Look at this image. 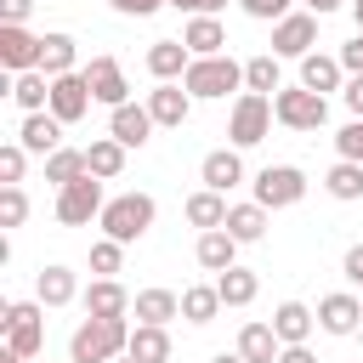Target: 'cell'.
<instances>
[{
    "mask_svg": "<svg viewBox=\"0 0 363 363\" xmlns=\"http://www.w3.org/2000/svg\"><path fill=\"white\" fill-rule=\"evenodd\" d=\"M130 346V323L125 318H85L68 340V363H113Z\"/></svg>",
    "mask_w": 363,
    "mask_h": 363,
    "instance_id": "1",
    "label": "cell"
},
{
    "mask_svg": "<svg viewBox=\"0 0 363 363\" xmlns=\"http://www.w3.org/2000/svg\"><path fill=\"white\" fill-rule=\"evenodd\" d=\"M102 238H119V244H136L147 227H153V199L147 193H119L102 204Z\"/></svg>",
    "mask_w": 363,
    "mask_h": 363,
    "instance_id": "2",
    "label": "cell"
},
{
    "mask_svg": "<svg viewBox=\"0 0 363 363\" xmlns=\"http://www.w3.org/2000/svg\"><path fill=\"white\" fill-rule=\"evenodd\" d=\"M0 323H6V346L17 357H40V346H45V301H11L0 312Z\"/></svg>",
    "mask_w": 363,
    "mask_h": 363,
    "instance_id": "3",
    "label": "cell"
},
{
    "mask_svg": "<svg viewBox=\"0 0 363 363\" xmlns=\"http://www.w3.org/2000/svg\"><path fill=\"white\" fill-rule=\"evenodd\" d=\"M182 85H187L193 96L216 102V96H227V91H238V85H244V68H238L233 57H193V62H187V74H182Z\"/></svg>",
    "mask_w": 363,
    "mask_h": 363,
    "instance_id": "4",
    "label": "cell"
},
{
    "mask_svg": "<svg viewBox=\"0 0 363 363\" xmlns=\"http://www.w3.org/2000/svg\"><path fill=\"white\" fill-rule=\"evenodd\" d=\"M272 113H278L284 130H318L329 119V96L323 91H306V85H284L272 96Z\"/></svg>",
    "mask_w": 363,
    "mask_h": 363,
    "instance_id": "5",
    "label": "cell"
},
{
    "mask_svg": "<svg viewBox=\"0 0 363 363\" xmlns=\"http://www.w3.org/2000/svg\"><path fill=\"white\" fill-rule=\"evenodd\" d=\"M272 96H261V91H244L238 102H233V119H227V136H233V147H255L267 130H272Z\"/></svg>",
    "mask_w": 363,
    "mask_h": 363,
    "instance_id": "6",
    "label": "cell"
},
{
    "mask_svg": "<svg viewBox=\"0 0 363 363\" xmlns=\"http://www.w3.org/2000/svg\"><path fill=\"white\" fill-rule=\"evenodd\" d=\"M102 204H108L102 199V176H91V170L74 176L68 187H57V221L62 227H85L91 216H102Z\"/></svg>",
    "mask_w": 363,
    "mask_h": 363,
    "instance_id": "7",
    "label": "cell"
},
{
    "mask_svg": "<svg viewBox=\"0 0 363 363\" xmlns=\"http://www.w3.org/2000/svg\"><path fill=\"white\" fill-rule=\"evenodd\" d=\"M306 199V176H301V164H267L261 176H255V204H267V210H289V204H301Z\"/></svg>",
    "mask_w": 363,
    "mask_h": 363,
    "instance_id": "8",
    "label": "cell"
},
{
    "mask_svg": "<svg viewBox=\"0 0 363 363\" xmlns=\"http://www.w3.org/2000/svg\"><path fill=\"white\" fill-rule=\"evenodd\" d=\"M91 79H85V68H74V74H57L51 79V113L62 119V125H74V119H85L91 113Z\"/></svg>",
    "mask_w": 363,
    "mask_h": 363,
    "instance_id": "9",
    "label": "cell"
},
{
    "mask_svg": "<svg viewBox=\"0 0 363 363\" xmlns=\"http://www.w3.org/2000/svg\"><path fill=\"white\" fill-rule=\"evenodd\" d=\"M318 40V11H289L272 23V57H306Z\"/></svg>",
    "mask_w": 363,
    "mask_h": 363,
    "instance_id": "10",
    "label": "cell"
},
{
    "mask_svg": "<svg viewBox=\"0 0 363 363\" xmlns=\"http://www.w3.org/2000/svg\"><path fill=\"white\" fill-rule=\"evenodd\" d=\"M0 68H6V74L40 68V40H34L23 23H0Z\"/></svg>",
    "mask_w": 363,
    "mask_h": 363,
    "instance_id": "11",
    "label": "cell"
},
{
    "mask_svg": "<svg viewBox=\"0 0 363 363\" xmlns=\"http://www.w3.org/2000/svg\"><path fill=\"white\" fill-rule=\"evenodd\" d=\"M85 79H91V96H96V102H108V108L130 102V85H125V68H119V57H91Z\"/></svg>",
    "mask_w": 363,
    "mask_h": 363,
    "instance_id": "12",
    "label": "cell"
},
{
    "mask_svg": "<svg viewBox=\"0 0 363 363\" xmlns=\"http://www.w3.org/2000/svg\"><path fill=\"white\" fill-rule=\"evenodd\" d=\"M147 113H153V125H182V119L193 113V91L176 85V79H159V85L147 91Z\"/></svg>",
    "mask_w": 363,
    "mask_h": 363,
    "instance_id": "13",
    "label": "cell"
},
{
    "mask_svg": "<svg viewBox=\"0 0 363 363\" xmlns=\"http://www.w3.org/2000/svg\"><path fill=\"white\" fill-rule=\"evenodd\" d=\"M17 142H23L28 153H40V159H51V153L62 147V119H57L51 108H40V113H28V119H23V130H17Z\"/></svg>",
    "mask_w": 363,
    "mask_h": 363,
    "instance_id": "14",
    "label": "cell"
},
{
    "mask_svg": "<svg viewBox=\"0 0 363 363\" xmlns=\"http://www.w3.org/2000/svg\"><path fill=\"white\" fill-rule=\"evenodd\" d=\"M108 136H119L125 147H142L147 136H153V113H147V102L136 108V102H119L113 113H108Z\"/></svg>",
    "mask_w": 363,
    "mask_h": 363,
    "instance_id": "15",
    "label": "cell"
},
{
    "mask_svg": "<svg viewBox=\"0 0 363 363\" xmlns=\"http://www.w3.org/2000/svg\"><path fill=\"white\" fill-rule=\"evenodd\" d=\"M193 255H199L204 272H227V267H238V238H233L227 227H210V233H199Z\"/></svg>",
    "mask_w": 363,
    "mask_h": 363,
    "instance_id": "16",
    "label": "cell"
},
{
    "mask_svg": "<svg viewBox=\"0 0 363 363\" xmlns=\"http://www.w3.org/2000/svg\"><path fill=\"white\" fill-rule=\"evenodd\" d=\"M357 323H363V301H357V295H323V301H318V329H329V335H357Z\"/></svg>",
    "mask_w": 363,
    "mask_h": 363,
    "instance_id": "17",
    "label": "cell"
},
{
    "mask_svg": "<svg viewBox=\"0 0 363 363\" xmlns=\"http://www.w3.org/2000/svg\"><path fill=\"white\" fill-rule=\"evenodd\" d=\"M199 182H204V187H216V193L238 187V182H244V159H238V147H216V153H204Z\"/></svg>",
    "mask_w": 363,
    "mask_h": 363,
    "instance_id": "18",
    "label": "cell"
},
{
    "mask_svg": "<svg viewBox=\"0 0 363 363\" xmlns=\"http://www.w3.org/2000/svg\"><path fill=\"white\" fill-rule=\"evenodd\" d=\"M187 62H193L187 40H153V45H147V74H153V79H182Z\"/></svg>",
    "mask_w": 363,
    "mask_h": 363,
    "instance_id": "19",
    "label": "cell"
},
{
    "mask_svg": "<svg viewBox=\"0 0 363 363\" xmlns=\"http://www.w3.org/2000/svg\"><path fill=\"white\" fill-rule=\"evenodd\" d=\"M125 312H130V295L119 278H96L85 289V318H125Z\"/></svg>",
    "mask_w": 363,
    "mask_h": 363,
    "instance_id": "20",
    "label": "cell"
},
{
    "mask_svg": "<svg viewBox=\"0 0 363 363\" xmlns=\"http://www.w3.org/2000/svg\"><path fill=\"white\" fill-rule=\"evenodd\" d=\"M238 352H244V363H278L284 340H278L272 323H244L238 329Z\"/></svg>",
    "mask_w": 363,
    "mask_h": 363,
    "instance_id": "21",
    "label": "cell"
},
{
    "mask_svg": "<svg viewBox=\"0 0 363 363\" xmlns=\"http://www.w3.org/2000/svg\"><path fill=\"white\" fill-rule=\"evenodd\" d=\"M312 323H318V312H306L301 301H284V306L272 312V329H278V340H284V346H306Z\"/></svg>",
    "mask_w": 363,
    "mask_h": 363,
    "instance_id": "22",
    "label": "cell"
},
{
    "mask_svg": "<svg viewBox=\"0 0 363 363\" xmlns=\"http://www.w3.org/2000/svg\"><path fill=\"white\" fill-rule=\"evenodd\" d=\"M340 57H323V51H306L301 57V85L306 91H340Z\"/></svg>",
    "mask_w": 363,
    "mask_h": 363,
    "instance_id": "23",
    "label": "cell"
},
{
    "mask_svg": "<svg viewBox=\"0 0 363 363\" xmlns=\"http://www.w3.org/2000/svg\"><path fill=\"white\" fill-rule=\"evenodd\" d=\"M11 102H17V108H28V113L51 108V74H45V68L17 74V79H11Z\"/></svg>",
    "mask_w": 363,
    "mask_h": 363,
    "instance_id": "24",
    "label": "cell"
},
{
    "mask_svg": "<svg viewBox=\"0 0 363 363\" xmlns=\"http://www.w3.org/2000/svg\"><path fill=\"white\" fill-rule=\"evenodd\" d=\"M85 170L102 176V182H113V176L125 170V142H119V136H96V142L85 147Z\"/></svg>",
    "mask_w": 363,
    "mask_h": 363,
    "instance_id": "25",
    "label": "cell"
},
{
    "mask_svg": "<svg viewBox=\"0 0 363 363\" xmlns=\"http://www.w3.org/2000/svg\"><path fill=\"white\" fill-rule=\"evenodd\" d=\"M130 312H136V323H170V318L182 312V295H176V289H142V295L130 301Z\"/></svg>",
    "mask_w": 363,
    "mask_h": 363,
    "instance_id": "26",
    "label": "cell"
},
{
    "mask_svg": "<svg viewBox=\"0 0 363 363\" xmlns=\"http://www.w3.org/2000/svg\"><path fill=\"white\" fill-rule=\"evenodd\" d=\"M125 352H130L136 363H164V357H170V335H164V323H136Z\"/></svg>",
    "mask_w": 363,
    "mask_h": 363,
    "instance_id": "27",
    "label": "cell"
},
{
    "mask_svg": "<svg viewBox=\"0 0 363 363\" xmlns=\"http://www.w3.org/2000/svg\"><path fill=\"white\" fill-rule=\"evenodd\" d=\"M182 40H187V51H193V57H221V45H227L221 23H216V17H204V11L182 28Z\"/></svg>",
    "mask_w": 363,
    "mask_h": 363,
    "instance_id": "28",
    "label": "cell"
},
{
    "mask_svg": "<svg viewBox=\"0 0 363 363\" xmlns=\"http://www.w3.org/2000/svg\"><path fill=\"white\" fill-rule=\"evenodd\" d=\"M238 244H255L267 233V204H227V221H221Z\"/></svg>",
    "mask_w": 363,
    "mask_h": 363,
    "instance_id": "29",
    "label": "cell"
},
{
    "mask_svg": "<svg viewBox=\"0 0 363 363\" xmlns=\"http://www.w3.org/2000/svg\"><path fill=\"white\" fill-rule=\"evenodd\" d=\"M216 289H221V306H250L255 289H261V278L250 267H227V272H216Z\"/></svg>",
    "mask_w": 363,
    "mask_h": 363,
    "instance_id": "30",
    "label": "cell"
},
{
    "mask_svg": "<svg viewBox=\"0 0 363 363\" xmlns=\"http://www.w3.org/2000/svg\"><path fill=\"white\" fill-rule=\"evenodd\" d=\"M74 34H40V68L57 79V74H74Z\"/></svg>",
    "mask_w": 363,
    "mask_h": 363,
    "instance_id": "31",
    "label": "cell"
},
{
    "mask_svg": "<svg viewBox=\"0 0 363 363\" xmlns=\"http://www.w3.org/2000/svg\"><path fill=\"white\" fill-rule=\"evenodd\" d=\"M187 221H193L199 233H210V227H221V221H227V199H221L216 187H199V193L187 199Z\"/></svg>",
    "mask_w": 363,
    "mask_h": 363,
    "instance_id": "32",
    "label": "cell"
},
{
    "mask_svg": "<svg viewBox=\"0 0 363 363\" xmlns=\"http://www.w3.org/2000/svg\"><path fill=\"white\" fill-rule=\"evenodd\" d=\"M216 312H221V289L216 284H187L182 289V318L187 323H210Z\"/></svg>",
    "mask_w": 363,
    "mask_h": 363,
    "instance_id": "33",
    "label": "cell"
},
{
    "mask_svg": "<svg viewBox=\"0 0 363 363\" xmlns=\"http://www.w3.org/2000/svg\"><path fill=\"white\" fill-rule=\"evenodd\" d=\"M323 187H329V199H340V204L363 199V164H357V159H340V164L323 176Z\"/></svg>",
    "mask_w": 363,
    "mask_h": 363,
    "instance_id": "34",
    "label": "cell"
},
{
    "mask_svg": "<svg viewBox=\"0 0 363 363\" xmlns=\"http://www.w3.org/2000/svg\"><path fill=\"white\" fill-rule=\"evenodd\" d=\"M244 85L261 91V96H278V91H284V85H278V57H272V51L250 57V62H244Z\"/></svg>",
    "mask_w": 363,
    "mask_h": 363,
    "instance_id": "35",
    "label": "cell"
},
{
    "mask_svg": "<svg viewBox=\"0 0 363 363\" xmlns=\"http://www.w3.org/2000/svg\"><path fill=\"white\" fill-rule=\"evenodd\" d=\"M74 295H79V284H74L68 267H45V272H40V301H45V306H68Z\"/></svg>",
    "mask_w": 363,
    "mask_h": 363,
    "instance_id": "36",
    "label": "cell"
},
{
    "mask_svg": "<svg viewBox=\"0 0 363 363\" xmlns=\"http://www.w3.org/2000/svg\"><path fill=\"white\" fill-rule=\"evenodd\" d=\"M74 176H85V147H57V153L45 159V182L68 187Z\"/></svg>",
    "mask_w": 363,
    "mask_h": 363,
    "instance_id": "37",
    "label": "cell"
},
{
    "mask_svg": "<svg viewBox=\"0 0 363 363\" xmlns=\"http://www.w3.org/2000/svg\"><path fill=\"white\" fill-rule=\"evenodd\" d=\"M28 221V193L11 182V187H0V227H23Z\"/></svg>",
    "mask_w": 363,
    "mask_h": 363,
    "instance_id": "38",
    "label": "cell"
},
{
    "mask_svg": "<svg viewBox=\"0 0 363 363\" xmlns=\"http://www.w3.org/2000/svg\"><path fill=\"white\" fill-rule=\"evenodd\" d=\"M119 267H125V244H119V238H102V244H91V272L113 278Z\"/></svg>",
    "mask_w": 363,
    "mask_h": 363,
    "instance_id": "39",
    "label": "cell"
},
{
    "mask_svg": "<svg viewBox=\"0 0 363 363\" xmlns=\"http://www.w3.org/2000/svg\"><path fill=\"white\" fill-rule=\"evenodd\" d=\"M23 164H28V147H23V142H6V147H0V187L23 182Z\"/></svg>",
    "mask_w": 363,
    "mask_h": 363,
    "instance_id": "40",
    "label": "cell"
},
{
    "mask_svg": "<svg viewBox=\"0 0 363 363\" xmlns=\"http://www.w3.org/2000/svg\"><path fill=\"white\" fill-rule=\"evenodd\" d=\"M335 147H340V159H357V164H363V119H352V125L335 136Z\"/></svg>",
    "mask_w": 363,
    "mask_h": 363,
    "instance_id": "41",
    "label": "cell"
},
{
    "mask_svg": "<svg viewBox=\"0 0 363 363\" xmlns=\"http://www.w3.org/2000/svg\"><path fill=\"white\" fill-rule=\"evenodd\" d=\"M250 17H261V23H278V17H289V0H238Z\"/></svg>",
    "mask_w": 363,
    "mask_h": 363,
    "instance_id": "42",
    "label": "cell"
},
{
    "mask_svg": "<svg viewBox=\"0 0 363 363\" xmlns=\"http://www.w3.org/2000/svg\"><path fill=\"white\" fill-rule=\"evenodd\" d=\"M340 68H346V74H363V34L340 45Z\"/></svg>",
    "mask_w": 363,
    "mask_h": 363,
    "instance_id": "43",
    "label": "cell"
},
{
    "mask_svg": "<svg viewBox=\"0 0 363 363\" xmlns=\"http://www.w3.org/2000/svg\"><path fill=\"white\" fill-rule=\"evenodd\" d=\"M340 96H346V108H352V119H363V74H352V79L340 85Z\"/></svg>",
    "mask_w": 363,
    "mask_h": 363,
    "instance_id": "44",
    "label": "cell"
},
{
    "mask_svg": "<svg viewBox=\"0 0 363 363\" xmlns=\"http://www.w3.org/2000/svg\"><path fill=\"white\" fill-rule=\"evenodd\" d=\"M108 6H113L119 17H147V11H159L164 0H108Z\"/></svg>",
    "mask_w": 363,
    "mask_h": 363,
    "instance_id": "45",
    "label": "cell"
},
{
    "mask_svg": "<svg viewBox=\"0 0 363 363\" xmlns=\"http://www.w3.org/2000/svg\"><path fill=\"white\" fill-rule=\"evenodd\" d=\"M34 11V0H0V23H23Z\"/></svg>",
    "mask_w": 363,
    "mask_h": 363,
    "instance_id": "46",
    "label": "cell"
},
{
    "mask_svg": "<svg viewBox=\"0 0 363 363\" xmlns=\"http://www.w3.org/2000/svg\"><path fill=\"white\" fill-rule=\"evenodd\" d=\"M340 267H346V278H352V284H357V289H363V244H352V250H346V261H340Z\"/></svg>",
    "mask_w": 363,
    "mask_h": 363,
    "instance_id": "47",
    "label": "cell"
},
{
    "mask_svg": "<svg viewBox=\"0 0 363 363\" xmlns=\"http://www.w3.org/2000/svg\"><path fill=\"white\" fill-rule=\"evenodd\" d=\"M278 363H318V357H312L306 346H284V352H278Z\"/></svg>",
    "mask_w": 363,
    "mask_h": 363,
    "instance_id": "48",
    "label": "cell"
},
{
    "mask_svg": "<svg viewBox=\"0 0 363 363\" xmlns=\"http://www.w3.org/2000/svg\"><path fill=\"white\" fill-rule=\"evenodd\" d=\"M301 6H306V11H318V17H329V11H340L346 0H301Z\"/></svg>",
    "mask_w": 363,
    "mask_h": 363,
    "instance_id": "49",
    "label": "cell"
},
{
    "mask_svg": "<svg viewBox=\"0 0 363 363\" xmlns=\"http://www.w3.org/2000/svg\"><path fill=\"white\" fill-rule=\"evenodd\" d=\"M221 6H227V0H199V11H204V17H216ZM199 11H193V17H199Z\"/></svg>",
    "mask_w": 363,
    "mask_h": 363,
    "instance_id": "50",
    "label": "cell"
},
{
    "mask_svg": "<svg viewBox=\"0 0 363 363\" xmlns=\"http://www.w3.org/2000/svg\"><path fill=\"white\" fill-rule=\"evenodd\" d=\"M210 363H244V352H216Z\"/></svg>",
    "mask_w": 363,
    "mask_h": 363,
    "instance_id": "51",
    "label": "cell"
},
{
    "mask_svg": "<svg viewBox=\"0 0 363 363\" xmlns=\"http://www.w3.org/2000/svg\"><path fill=\"white\" fill-rule=\"evenodd\" d=\"M164 6H182V11H199V0H164Z\"/></svg>",
    "mask_w": 363,
    "mask_h": 363,
    "instance_id": "52",
    "label": "cell"
},
{
    "mask_svg": "<svg viewBox=\"0 0 363 363\" xmlns=\"http://www.w3.org/2000/svg\"><path fill=\"white\" fill-rule=\"evenodd\" d=\"M352 17H357V34H363V0H352Z\"/></svg>",
    "mask_w": 363,
    "mask_h": 363,
    "instance_id": "53",
    "label": "cell"
},
{
    "mask_svg": "<svg viewBox=\"0 0 363 363\" xmlns=\"http://www.w3.org/2000/svg\"><path fill=\"white\" fill-rule=\"evenodd\" d=\"M0 363H23V357H17V352H11V346H6V352H0Z\"/></svg>",
    "mask_w": 363,
    "mask_h": 363,
    "instance_id": "54",
    "label": "cell"
},
{
    "mask_svg": "<svg viewBox=\"0 0 363 363\" xmlns=\"http://www.w3.org/2000/svg\"><path fill=\"white\" fill-rule=\"evenodd\" d=\"M113 363H136V357H130V352H125V357H113Z\"/></svg>",
    "mask_w": 363,
    "mask_h": 363,
    "instance_id": "55",
    "label": "cell"
},
{
    "mask_svg": "<svg viewBox=\"0 0 363 363\" xmlns=\"http://www.w3.org/2000/svg\"><path fill=\"white\" fill-rule=\"evenodd\" d=\"M357 363H363V357H357Z\"/></svg>",
    "mask_w": 363,
    "mask_h": 363,
    "instance_id": "56",
    "label": "cell"
}]
</instances>
